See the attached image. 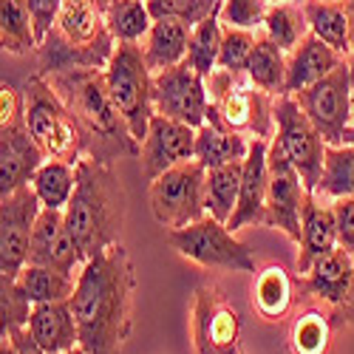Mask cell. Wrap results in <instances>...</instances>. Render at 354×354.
Returning <instances> with one entry per match:
<instances>
[{"label":"cell","instance_id":"6da1fadb","mask_svg":"<svg viewBox=\"0 0 354 354\" xmlns=\"http://www.w3.org/2000/svg\"><path fill=\"white\" fill-rule=\"evenodd\" d=\"M136 275L122 244H111L88 258L71 295L80 326V346L88 354H122L133 329Z\"/></svg>","mask_w":354,"mask_h":354},{"label":"cell","instance_id":"7a4b0ae2","mask_svg":"<svg viewBox=\"0 0 354 354\" xmlns=\"http://www.w3.org/2000/svg\"><path fill=\"white\" fill-rule=\"evenodd\" d=\"M46 80L63 97L82 131L85 159L113 165V159L120 156H139V142L108 94L105 71H66Z\"/></svg>","mask_w":354,"mask_h":354},{"label":"cell","instance_id":"3957f363","mask_svg":"<svg viewBox=\"0 0 354 354\" xmlns=\"http://www.w3.org/2000/svg\"><path fill=\"white\" fill-rule=\"evenodd\" d=\"M128 216V196L111 165L82 159L77 165V187L66 207V227L82 258H94L111 244H120Z\"/></svg>","mask_w":354,"mask_h":354},{"label":"cell","instance_id":"277c9868","mask_svg":"<svg viewBox=\"0 0 354 354\" xmlns=\"http://www.w3.org/2000/svg\"><path fill=\"white\" fill-rule=\"evenodd\" d=\"M116 51L105 15L88 0H66L54 28L37 48V74L102 71Z\"/></svg>","mask_w":354,"mask_h":354},{"label":"cell","instance_id":"5b68a950","mask_svg":"<svg viewBox=\"0 0 354 354\" xmlns=\"http://www.w3.org/2000/svg\"><path fill=\"white\" fill-rule=\"evenodd\" d=\"M204 82L210 94L207 122L252 139H275V97L258 88L247 71L216 68Z\"/></svg>","mask_w":354,"mask_h":354},{"label":"cell","instance_id":"8992f818","mask_svg":"<svg viewBox=\"0 0 354 354\" xmlns=\"http://www.w3.org/2000/svg\"><path fill=\"white\" fill-rule=\"evenodd\" d=\"M23 111L26 125L46 159H60L68 165H80L85 159L82 131L66 108L63 97L54 91V85L43 74L28 77V82L23 85Z\"/></svg>","mask_w":354,"mask_h":354},{"label":"cell","instance_id":"52a82bcc","mask_svg":"<svg viewBox=\"0 0 354 354\" xmlns=\"http://www.w3.org/2000/svg\"><path fill=\"white\" fill-rule=\"evenodd\" d=\"M105 71V85L108 94L125 116V122L133 133V139L142 145L147 136L153 120V71L145 60L142 43H116V51L111 57V63L102 68Z\"/></svg>","mask_w":354,"mask_h":354},{"label":"cell","instance_id":"ba28073f","mask_svg":"<svg viewBox=\"0 0 354 354\" xmlns=\"http://www.w3.org/2000/svg\"><path fill=\"white\" fill-rule=\"evenodd\" d=\"M170 247L182 258L198 263L204 270H221V272H252L255 275V258L244 241L235 239V232L213 218L210 213L182 227L167 232Z\"/></svg>","mask_w":354,"mask_h":354},{"label":"cell","instance_id":"9c48e42d","mask_svg":"<svg viewBox=\"0 0 354 354\" xmlns=\"http://www.w3.org/2000/svg\"><path fill=\"white\" fill-rule=\"evenodd\" d=\"M326 145H354V82L343 60L332 74L292 94Z\"/></svg>","mask_w":354,"mask_h":354},{"label":"cell","instance_id":"30bf717a","mask_svg":"<svg viewBox=\"0 0 354 354\" xmlns=\"http://www.w3.org/2000/svg\"><path fill=\"white\" fill-rule=\"evenodd\" d=\"M204 187H207V170L196 159L182 162L151 182L147 198H151L153 218L170 232L182 230L198 218L207 216V204H204Z\"/></svg>","mask_w":354,"mask_h":354},{"label":"cell","instance_id":"8fae6325","mask_svg":"<svg viewBox=\"0 0 354 354\" xmlns=\"http://www.w3.org/2000/svg\"><path fill=\"white\" fill-rule=\"evenodd\" d=\"M275 139L283 147L286 159L295 165V170L301 173L306 190L315 193L329 145L292 94L275 97Z\"/></svg>","mask_w":354,"mask_h":354},{"label":"cell","instance_id":"7c38bea8","mask_svg":"<svg viewBox=\"0 0 354 354\" xmlns=\"http://www.w3.org/2000/svg\"><path fill=\"white\" fill-rule=\"evenodd\" d=\"M241 312L224 298L218 286H196L190 312L196 354H241Z\"/></svg>","mask_w":354,"mask_h":354},{"label":"cell","instance_id":"4fadbf2b","mask_svg":"<svg viewBox=\"0 0 354 354\" xmlns=\"http://www.w3.org/2000/svg\"><path fill=\"white\" fill-rule=\"evenodd\" d=\"M43 201L32 185L0 196V278H17L28 263V247Z\"/></svg>","mask_w":354,"mask_h":354},{"label":"cell","instance_id":"5bb4252c","mask_svg":"<svg viewBox=\"0 0 354 354\" xmlns=\"http://www.w3.org/2000/svg\"><path fill=\"white\" fill-rule=\"evenodd\" d=\"M270 193H267V216L263 224L281 230L283 235L298 244L301 224H304V204H306V185L295 165L286 159L278 139L270 142Z\"/></svg>","mask_w":354,"mask_h":354},{"label":"cell","instance_id":"9a60e30c","mask_svg":"<svg viewBox=\"0 0 354 354\" xmlns=\"http://www.w3.org/2000/svg\"><path fill=\"white\" fill-rule=\"evenodd\" d=\"M153 108L156 113L179 120L198 131L207 122V108H210L207 82H204L198 71L187 66V60L173 68H165L153 74Z\"/></svg>","mask_w":354,"mask_h":354},{"label":"cell","instance_id":"2e32d148","mask_svg":"<svg viewBox=\"0 0 354 354\" xmlns=\"http://www.w3.org/2000/svg\"><path fill=\"white\" fill-rule=\"evenodd\" d=\"M196 159V128L170 120V116L153 113L147 136L139 145V165L147 182H153L165 170Z\"/></svg>","mask_w":354,"mask_h":354},{"label":"cell","instance_id":"e0dca14e","mask_svg":"<svg viewBox=\"0 0 354 354\" xmlns=\"http://www.w3.org/2000/svg\"><path fill=\"white\" fill-rule=\"evenodd\" d=\"M46 153L26 125V111L0 122V196H9L23 185H32Z\"/></svg>","mask_w":354,"mask_h":354},{"label":"cell","instance_id":"ac0fdd59","mask_svg":"<svg viewBox=\"0 0 354 354\" xmlns=\"http://www.w3.org/2000/svg\"><path fill=\"white\" fill-rule=\"evenodd\" d=\"M270 142L267 139H252L250 153L244 159V176H241V193L235 213L227 221L232 232H239L250 224H263L267 216V193H270Z\"/></svg>","mask_w":354,"mask_h":354},{"label":"cell","instance_id":"d6986e66","mask_svg":"<svg viewBox=\"0 0 354 354\" xmlns=\"http://www.w3.org/2000/svg\"><path fill=\"white\" fill-rule=\"evenodd\" d=\"M301 255H298V272L306 275L309 267L329 255L332 250L340 247L337 241V221H335V210L332 204H323L315 193L306 196V204H304V224H301Z\"/></svg>","mask_w":354,"mask_h":354},{"label":"cell","instance_id":"ffe728a7","mask_svg":"<svg viewBox=\"0 0 354 354\" xmlns=\"http://www.w3.org/2000/svg\"><path fill=\"white\" fill-rule=\"evenodd\" d=\"M343 60L346 57L337 48H332L329 43H323L309 32L301 40V46L286 57V94H298L304 88L315 85L317 80L332 74Z\"/></svg>","mask_w":354,"mask_h":354},{"label":"cell","instance_id":"44dd1931","mask_svg":"<svg viewBox=\"0 0 354 354\" xmlns=\"http://www.w3.org/2000/svg\"><path fill=\"white\" fill-rule=\"evenodd\" d=\"M28 332L43 346L46 354H60L80 346V326L74 317L71 301H54V304H35Z\"/></svg>","mask_w":354,"mask_h":354},{"label":"cell","instance_id":"7402d4cb","mask_svg":"<svg viewBox=\"0 0 354 354\" xmlns=\"http://www.w3.org/2000/svg\"><path fill=\"white\" fill-rule=\"evenodd\" d=\"M190 35L193 26L182 17H159L153 20L151 32L142 40L145 60L151 66L153 74L173 68L187 60V48H190Z\"/></svg>","mask_w":354,"mask_h":354},{"label":"cell","instance_id":"603a6c76","mask_svg":"<svg viewBox=\"0 0 354 354\" xmlns=\"http://www.w3.org/2000/svg\"><path fill=\"white\" fill-rule=\"evenodd\" d=\"M304 278L312 295L340 306L354 295V255L337 247L329 255L317 258Z\"/></svg>","mask_w":354,"mask_h":354},{"label":"cell","instance_id":"cb8c5ba5","mask_svg":"<svg viewBox=\"0 0 354 354\" xmlns=\"http://www.w3.org/2000/svg\"><path fill=\"white\" fill-rule=\"evenodd\" d=\"M250 136L235 133L227 128H218L213 122H204L196 131V162L204 170L224 167L232 162H244L250 153Z\"/></svg>","mask_w":354,"mask_h":354},{"label":"cell","instance_id":"d4e9b609","mask_svg":"<svg viewBox=\"0 0 354 354\" xmlns=\"http://www.w3.org/2000/svg\"><path fill=\"white\" fill-rule=\"evenodd\" d=\"M304 15L315 37L329 43L340 54L351 51V23L343 0H304Z\"/></svg>","mask_w":354,"mask_h":354},{"label":"cell","instance_id":"484cf974","mask_svg":"<svg viewBox=\"0 0 354 354\" xmlns=\"http://www.w3.org/2000/svg\"><path fill=\"white\" fill-rule=\"evenodd\" d=\"M0 46L15 57H26L40 48L26 0H0Z\"/></svg>","mask_w":354,"mask_h":354},{"label":"cell","instance_id":"4316f807","mask_svg":"<svg viewBox=\"0 0 354 354\" xmlns=\"http://www.w3.org/2000/svg\"><path fill=\"white\" fill-rule=\"evenodd\" d=\"M241 176H244V162H232V165L207 170L204 204H207V213L213 218L224 224L232 218L235 204H239V193H241Z\"/></svg>","mask_w":354,"mask_h":354},{"label":"cell","instance_id":"83f0119b","mask_svg":"<svg viewBox=\"0 0 354 354\" xmlns=\"http://www.w3.org/2000/svg\"><path fill=\"white\" fill-rule=\"evenodd\" d=\"M286 51L278 48L272 40H267L263 35H258V43L252 48L247 74L250 80L263 88L272 97H283L286 94Z\"/></svg>","mask_w":354,"mask_h":354},{"label":"cell","instance_id":"f1b7e54d","mask_svg":"<svg viewBox=\"0 0 354 354\" xmlns=\"http://www.w3.org/2000/svg\"><path fill=\"white\" fill-rule=\"evenodd\" d=\"M32 187L40 196L43 207L66 210L74 196V187H77V165H68L60 159H46L40 165V170L35 173Z\"/></svg>","mask_w":354,"mask_h":354},{"label":"cell","instance_id":"f546056e","mask_svg":"<svg viewBox=\"0 0 354 354\" xmlns=\"http://www.w3.org/2000/svg\"><path fill=\"white\" fill-rule=\"evenodd\" d=\"M315 196L326 201L354 196V145L326 147V162H323V173L315 187Z\"/></svg>","mask_w":354,"mask_h":354},{"label":"cell","instance_id":"4dcf8cb0","mask_svg":"<svg viewBox=\"0 0 354 354\" xmlns=\"http://www.w3.org/2000/svg\"><path fill=\"white\" fill-rule=\"evenodd\" d=\"M252 298H255V309L261 312V317L267 320H281L289 309H292V278L286 275L283 267L272 263L263 272H258L255 286H252Z\"/></svg>","mask_w":354,"mask_h":354},{"label":"cell","instance_id":"1f68e13d","mask_svg":"<svg viewBox=\"0 0 354 354\" xmlns=\"http://www.w3.org/2000/svg\"><path fill=\"white\" fill-rule=\"evenodd\" d=\"M261 35L272 40L286 54L301 46V40L309 35V23L304 15V3H272L263 20Z\"/></svg>","mask_w":354,"mask_h":354},{"label":"cell","instance_id":"d6a6232c","mask_svg":"<svg viewBox=\"0 0 354 354\" xmlns=\"http://www.w3.org/2000/svg\"><path fill=\"white\" fill-rule=\"evenodd\" d=\"M17 283L32 298V304H54V301H71L77 289V278L57 272L51 267H37V263H26L23 272L17 275Z\"/></svg>","mask_w":354,"mask_h":354},{"label":"cell","instance_id":"836d02e7","mask_svg":"<svg viewBox=\"0 0 354 354\" xmlns=\"http://www.w3.org/2000/svg\"><path fill=\"white\" fill-rule=\"evenodd\" d=\"M105 23L116 43H142L153 26L147 0H113L105 12Z\"/></svg>","mask_w":354,"mask_h":354},{"label":"cell","instance_id":"e575fe53","mask_svg":"<svg viewBox=\"0 0 354 354\" xmlns=\"http://www.w3.org/2000/svg\"><path fill=\"white\" fill-rule=\"evenodd\" d=\"M221 37H224V23H221L218 12H213L210 17H204L193 26L190 48H187V66L193 71H198L201 77H207L210 71L218 68Z\"/></svg>","mask_w":354,"mask_h":354},{"label":"cell","instance_id":"d590c367","mask_svg":"<svg viewBox=\"0 0 354 354\" xmlns=\"http://www.w3.org/2000/svg\"><path fill=\"white\" fill-rule=\"evenodd\" d=\"M35 304L23 292L17 278H0V332L9 335L15 329H26L32 320Z\"/></svg>","mask_w":354,"mask_h":354},{"label":"cell","instance_id":"8d00e7d4","mask_svg":"<svg viewBox=\"0 0 354 354\" xmlns=\"http://www.w3.org/2000/svg\"><path fill=\"white\" fill-rule=\"evenodd\" d=\"M332 346V326L326 315L306 312L292 326V351L295 354H326Z\"/></svg>","mask_w":354,"mask_h":354},{"label":"cell","instance_id":"74e56055","mask_svg":"<svg viewBox=\"0 0 354 354\" xmlns=\"http://www.w3.org/2000/svg\"><path fill=\"white\" fill-rule=\"evenodd\" d=\"M66 230V210H51V207H43L40 216H37V224H35V232H32V247H28V263H37L43 267L51 247L57 244V239L63 235Z\"/></svg>","mask_w":354,"mask_h":354},{"label":"cell","instance_id":"f35d334b","mask_svg":"<svg viewBox=\"0 0 354 354\" xmlns=\"http://www.w3.org/2000/svg\"><path fill=\"white\" fill-rule=\"evenodd\" d=\"M270 0H221L218 3V17L230 28H244V32H261L263 20L270 12Z\"/></svg>","mask_w":354,"mask_h":354},{"label":"cell","instance_id":"ab89813d","mask_svg":"<svg viewBox=\"0 0 354 354\" xmlns=\"http://www.w3.org/2000/svg\"><path fill=\"white\" fill-rule=\"evenodd\" d=\"M255 43H258V35H255V32H244V28H230V26H224L218 68H227V71H235V74L247 71Z\"/></svg>","mask_w":354,"mask_h":354},{"label":"cell","instance_id":"60d3db41","mask_svg":"<svg viewBox=\"0 0 354 354\" xmlns=\"http://www.w3.org/2000/svg\"><path fill=\"white\" fill-rule=\"evenodd\" d=\"M218 3L221 0H147V9H151L153 20H159V17H182L190 26H196L198 20L218 12Z\"/></svg>","mask_w":354,"mask_h":354},{"label":"cell","instance_id":"b9f144b4","mask_svg":"<svg viewBox=\"0 0 354 354\" xmlns=\"http://www.w3.org/2000/svg\"><path fill=\"white\" fill-rule=\"evenodd\" d=\"M63 3L66 0H26L28 12H32V20H35V32H37V40L43 43L46 35L54 28L57 17L63 12Z\"/></svg>","mask_w":354,"mask_h":354},{"label":"cell","instance_id":"7bdbcfd3","mask_svg":"<svg viewBox=\"0 0 354 354\" xmlns=\"http://www.w3.org/2000/svg\"><path fill=\"white\" fill-rule=\"evenodd\" d=\"M335 221H337V241L346 252L354 255V196H343L332 201Z\"/></svg>","mask_w":354,"mask_h":354},{"label":"cell","instance_id":"ee69618b","mask_svg":"<svg viewBox=\"0 0 354 354\" xmlns=\"http://www.w3.org/2000/svg\"><path fill=\"white\" fill-rule=\"evenodd\" d=\"M3 337H9V343L15 346V354H46L43 346L35 340V335L28 332V326L26 329H15V332H9Z\"/></svg>","mask_w":354,"mask_h":354},{"label":"cell","instance_id":"f6af8a7d","mask_svg":"<svg viewBox=\"0 0 354 354\" xmlns=\"http://www.w3.org/2000/svg\"><path fill=\"white\" fill-rule=\"evenodd\" d=\"M346 12H348V23H351V43H354V0H343Z\"/></svg>","mask_w":354,"mask_h":354},{"label":"cell","instance_id":"bcb514c9","mask_svg":"<svg viewBox=\"0 0 354 354\" xmlns=\"http://www.w3.org/2000/svg\"><path fill=\"white\" fill-rule=\"evenodd\" d=\"M88 3H91V6H97V9L105 15V12H108V6L113 3V0H88Z\"/></svg>","mask_w":354,"mask_h":354},{"label":"cell","instance_id":"7dc6e473","mask_svg":"<svg viewBox=\"0 0 354 354\" xmlns=\"http://www.w3.org/2000/svg\"><path fill=\"white\" fill-rule=\"evenodd\" d=\"M0 354H15V346L9 343V337H3V343H0Z\"/></svg>","mask_w":354,"mask_h":354},{"label":"cell","instance_id":"c3c4849f","mask_svg":"<svg viewBox=\"0 0 354 354\" xmlns=\"http://www.w3.org/2000/svg\"><path fill=\"white\" fill-rule=\"evenodd\" d=\"M348 71H351V82H354V43H351V51H348Z\"/></svg>","mask_w":354,"mask_h":354},{"label":"cell","instance_id":"681fc988","mask_svg":"<svg viewBox=\"0 0 354 354\" xmlns=\"http://www.w3.org/2000/svg\"><path fill=\"white\" fill-rule=\"evenodd\" d=\"M60 354H88L82 346H74V348H68V351H60Z\"/></svg>","mask_w":354,"mask_h":354},{"label":"cell","instance_id":"f907efd6","mask_svg":"<svg viewBox=\"0 0 354 354\" xmlns=\"http://www.w3.org/2000/svg\"><path fill=\"white\" fill-rule=\"evenodd\" d=\"M270 3H304V0H270Z\"/></svg>","mask_w":354,"mask_h":354}]
</instances>
